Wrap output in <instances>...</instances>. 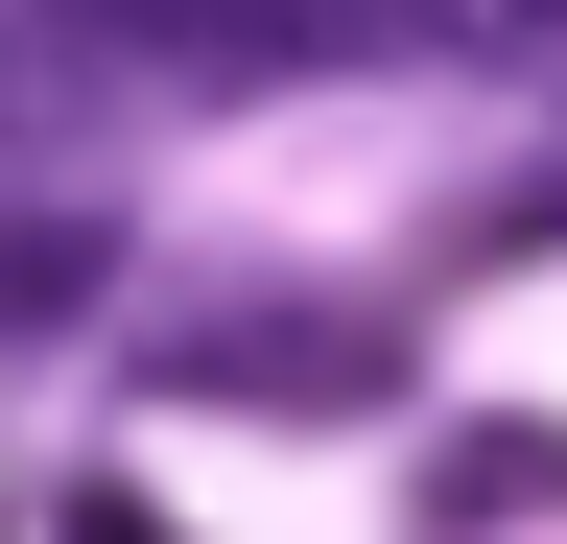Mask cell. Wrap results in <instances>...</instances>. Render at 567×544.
I'll use <instances>...</instances> for the list:
<instances>
[{
	"instance_id": "obj_1",
	"label": "cell",
	"mask_w": 567,
	"mask_h": 544,
	"mask_svg": "<svg viewBox=\"0 0 567 544\" xmlns=\"http://www.w3.org/2000/svg\"><path fill=\"white\" fill-rule=\"evenodd\" d=\"M166 379L189 402H284V427H354V402H402V331H354V308H213V331H166Z\"/></svg>"
},
{
	"instance_id": "obj_2",
	"label": "cell",
	"mask_w": 567,
	"mask_h": 544,
	"mask_svg": "<svg viewBox=\"0 0 567 544\" xmlns=\"http://www.w3.org/2000/svg\"><path fill=\"white\" fill-rule=\"evenodd\" d=\"M520 521H567V427H450L402 473V544H520Z\"/></svg>"
},
{
	"instance_id": "obj_3",
	"label": "cell",
	"mask_w": 567,
	"mask_h": 544,
	"mask_svg": "<svg viewBox=\"0 0 567 544\" xmlns=\"http://www.w3.org/2000/svg\"><path fill=\"white\" fill-rule=\"evenodd\" d=\"M95 285H118V237H95V214H0V356H48Z\"/></svg>"
},
{
	"instance_id": "obj_4",
	"label": "cell",
	"mask_w": 567,
	"mask_h": 544,
	"mask_svg": "<svg viewBox=\"0 0 567 544\" xmlns=\"http://www.w3.org/2000/svg\"><path fill=\"white\" fill-rule=\"evenodd\" d=\"M48 521H71V544H166V497H142V473H71Z\"/></svg>"
}]
</instances>
